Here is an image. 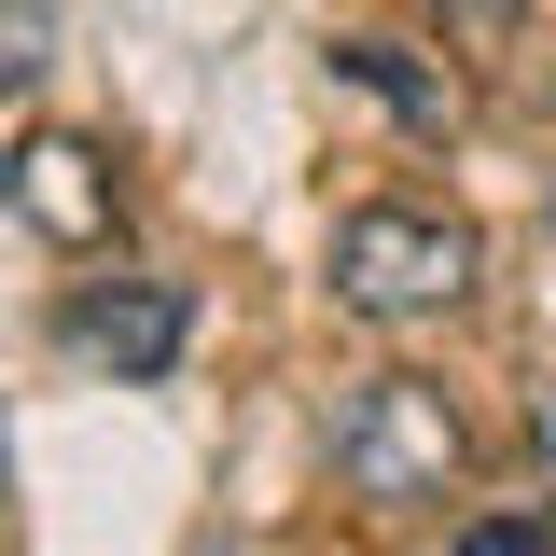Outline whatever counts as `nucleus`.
Here are the masks:
<instances>
[{"label":"nucleus","instance_id":"f257e3e1","mask_svg":"<svg viewBox=\"0 0 556 556\" xmlns=\"http://www.w3.org/2000/svg\"><path fill=\"white\" fill-rule=\"evenodd\" d=\"M459 473H473V431H459V404L431 376H362L334 404V486L348 501L431 515V501H459Z\"/></svg>","mask_w":556,"mask_h":556},{"label":"nucleus","instance_id":"f03ea898","mask_svg":"<svg viewBox=\"0 0 556 556\" xmlns=\"http://www.w3.org/2000/svg\"><path fill=\"white\" fill-rule=\"evenodd\" d=\"M473 223L459 208H404V195H376V208H348L334 223V306L348 320H445L459 292H473Z\"/></svg>","mask_w":556,"mask_h":556},{"label":"nucleus","instance_id":"7ed1b4c3","mask_svg":"<svg viewBox=\"0 0 556 556\" xmlns=\"http://www.w3.org/2000/svg\"><path fill=\"white\" fill-rule=\"evenodd\" d=\"M181 334H195L181 278H98V292L70 306V362H98V376H126V390H153V376L181 362Z\"/></svg>","mask_w":556,"mask_h":556},{"label":"nucleus","instance_id":"20e7f679","mask_svg":"<svg viewBox=\"0 0 556 556\" xmlns=\"http://www.w3.org/2000/svg\"><path fill=\"white\" fill-rule=\"evenodd\" d=\"M0 208L28 223V237H56V251H98L112 237V167H98V139H14L0 153Z\"/></svg>","mask_w":556,"mask_h":556},{"label":"nucleus","instance_id":"39448f33","mask_svg":"<svg viewBox=\"0 0 556 556\" xmlns=\"http://www.w3.org/2000/svg\"><path fill=\"white\" fill-rule=\"evenodd\" d=\"M334 70L362 84V98H390L417 139H445V126H459V84H445V70H417L404 42H334Z\"/></svg>","mask_w":556,"mask_h":556},{"label":"nucleus","instance_id":"423d86ee","mask_svg":"<svg viewBox=\"0 0 556 556\" xmlns=\"http://www.w3.org/2000/svg\"><path fill=\"white\" fill-rule=\"evenodd\" d=\"M56 70V0H0V98H28Z\"/></svg>","mask_w":556,"mask_h":556},{"label":"nucleus","instance_id":"0eeeda50","mask_svg":"<svg viewBox=\"0 0 556 556\" xmlns=\"http://www.w3.org/2000/svg\"><path fill=\"white\" fill-rule=\"evenodd\" d=\"M445 556H556V501H543V515H473Z\"/></svg>","mask_w":556,"mask_h":556},{"label":"nucleus","instance_id":"6e6552de","mask_svg":"<svg viewBox=\"0 0 556 556\" xmlns=\"http://www.w3.org/2000/svg\"><path fill=\"white\" fill-rule=\"evenodd\" d=\"M529 459H543V486H556V376L529 390Z\"/></svg>","mask_w":556,"mask_h":556},{"label":"nucleus","instance_id":"1a4fd4ad","mask_svg":"<svg viewBox=\"0 0 556 556\" xmlns=\"http://www.w3.org/2000/svg\"><path fill=\"white\" fill-rule=\"evenodd\" d=\"M431 14H445V28H501L515 0H431Z\"/></svg>","mask_w":556,"mask_h":556},{"label":"nucleus","instance_id":"9d476101","mask_svg":"<svg viewBox=\"0 0 556 556\" xmlns=\"http://www.w3.org/2000/svg\"><path fill=\"white\" fill-rule=\"evenodd\" d=\"M543 237H556V195H543Z\"/></svg>","mask_w":556,"mask_h":556}]
</instances>
